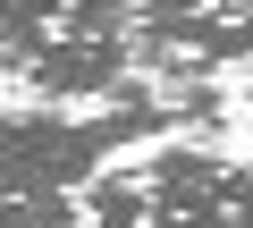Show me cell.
I'll use <instances>...</instances> for the list:
<instances>
[{"label": "cell", "mask_w": 253, "mask_h": 228, "mask_svg": "<svg viewBox=\"0 0 253 228\" xmlns=\"http://www.w3.org/2000/svg\"><path fill=\"white\" fill-rule=\"evenodd\" d=\"M76 228H253V169L203 144H169L118 178H93Z\"/></svg>", "instance_id": "cell-1"}, {"label": "cell", "mask_w": 253, "mask_h": 228, "mask_svg": "<svg viewBox=\"0 0 253 228\" xmlns=\"http://www.w3.org/2000/svg\"><path fill=\"white\" fill-rule=\"evenodd\" d=\"M84 203L68 186H42V194H0V228H76Z\"/></svg>", "instance_id": "cell-2"}]
</instances>
